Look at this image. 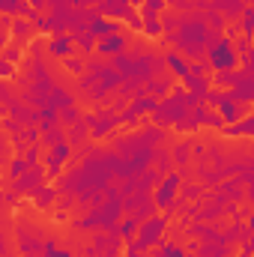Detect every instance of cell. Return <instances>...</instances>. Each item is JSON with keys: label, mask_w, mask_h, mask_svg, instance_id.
<instances>
[{"label": "cell", "mask_w": 254, "mask_h": 257, "mask_svg": "<svg viewBox=\"0 0 254 257\" xmlns=\"http://www.w3.org/2000/svg\"><path fill=\"white\" fill-rule=\"evenodd\" d=\"M24 171H27V162H24V159H12V162H9V177H12V180L21 177Z\"/></svg>", "instance_id": "4fadbf2b"}, {"label": "cell", "mask_w": 254, "mask_h": 257, "mask_svg": "<svg viewBox=\"0 0 254 257\" xmlns=\"http://www.w3.org/2000/svg\"><path fill=\"white\" fill-rule=\"evenodd\" d=\"M191 99H194V96H191L189 90L177 84V87H174L168 96H162V102L153 108V120H156L159 126H171V123H177V120L189 111Z\"/></svg>", "instance_id": "6da1fadb"}, {"label": "cell", "mask_w": 254, "mask_h": 257, "mask_svg": "<svg viewBox=\"0 0 254 257\" xmlns=\"http://www.w3.org/2000/svg\"><path fill=\"white\" fill-rule=\"evenodd\" d=\"M6 75H12V63L0 57V78H6Z\"/></svg>", "instance_id": "5bb4252c"}, {"label": "cell", "mask_w": 254, "mask_h": 257, "mask_svg": "<svg viewBox=\"0 0 254 257\" xmlns=\"http://www.w3.org/2000/svg\"><path fill=\"white\" fill-rule=\"evenodd\" d=\"M27 3H30V9H33V12H39V9H45V0H27Z\"/></svg>", "instance_id": "9a60e30c"}, {"label": "cell", "mask_w": 254, "mask_h": 257, "mask_svg": "<svg viewBox=\"0 0 254 257\" xmlns=\"http://www.w3.org/2000/svg\"><path fill=\"white\" fill-rule=\"evenodd\" d=\"M129 3H132V6H135V3H144V0H129Z\"/></svg>", "instance_id": "2e32d148"}, {"label": "cell", "mask_w": 254, "mask_h": 257, "mask_svg": "<svg viewBox=\"0 0 254 257\" xmlns=\"http://www.w3.org/2000/svg\"><path fill=\"white\" fill-rule=\"evenodd\" d=\"M215 108H218V117L224 120V126H227V123H236V120H242V117H251V102L233 99L230 93H227Z\"/></svg>", "instance_id": "3957f363"}, {"label": "cell", "mask_w": 254, "mask_h": 257, "mask_svg": "<svg viewBox=\"0 0 254 257\" xmlns=\"http://www.w3.org/2000/svg\"><path fill=\"white\" fill-rule=\"evenodd\" d=\"M45 180H48V174H45L42 165H27V171H24L21 177H15V183H12V194L33 192V189L45 186Z\"/></svg>", "instance_id": "277c9868"}, {"label": "cell", "mask_w": 254, "mask_h": 257, "mask_svg": "<svg viewBox=\"0 0 254 257\" xmlns=\"http://www.w3.org/2000/svg\"><path fill=\"white\" fill-rule=\"evenodd\" d=\"M102 18H108V21H120V24H126V18L135 12V6L129 3V0H99V9H96Z\"/></svg>", "instance_id": "5b68a950"}, {"label": "cell", "mask_w": 254, "mask_h": 257, "mask_svg": "<svg viewBox=\"0 0 254 257\" xmlns=\"http://www.w3.org/2000/svg\"><path fill=\"white\" fill-rule=\"evenodd\" d=\"M147 162L153 165V174H159V177H168V171H171V153H168L165 147H153Z\"/></svg>", "instance_id": "ba28073f"}, {"label": "cell", "mask_w": 254, "mask_h": 257, "mask_svg": "<svg viewBox=\"0 0 254 257\" xmlns=\"http://www.w3.org/2000/svg\"><path fill=\"white\" fill-rule=\"evenodd\" d=\"M191 141H180V144H174V150H168L171 153V165H177V168H183V165H189L191 162Z\"/></svg>", "instance_id": "30bf717a"}, {"label": "cell", "mask_w": 254, "mask_h": 257, "mask_svg": "<svg viewBox=\"0 0 254 257\" xmlns=\"http://www.w3.org/2000/svg\"><path fill=\"white\" fill-rule=\"evenodd\" d=\"M57 120H60V126H72V123H78L81 120V108L78 105H66L57 111Z\"/></svg>", "instance_id": "8fae6325"}, {"label": "cell", "mask_w": 254, "mask_h": 257, "mask_svg": "<svg viewBox=\"0 0 254 257\" xmlns=\"http://www.w3.org/2000/svg\"><path fill=\"white\" fill-rule=\"evenodd\" d=\"M209 6H212L224 21H230V24H233V21L242 15V9L248 6V0H209Z\"/></svg>", "instance_id": "52a82bcc"}, {"label": "cell", "mask_w": 254, "mask_h": 257, "mask_svg": "<svg viewBox=\"0 0 254 257\" xmlns=\"http://www.w3.org/2000/svg\"><path fill=\"white\" fill-rule=\"evenodd\" d=\"M9 42H15L18 48H24V45H30L33 42V33H36V24L30 21V18H15L12 24H9Z\"/></svg>", "instance_id": "8992f818"}, {"label": "cell", "mask_w": 254, "mask_h": 257, "mask_svg": "<svg viewBox=\"0 0 254 257\" xmlns=\"http://www.w3.org/2000/svg\"><path fill=\"white\" fill-rule=\"evenodd\" d=\"M9 153H12L9 138H6V132H3V126H0V165H6V162H9Z\"/></svg>", "instance_id": "7c38bea8"}, {"label": "cell", "mask_w": 254, "mask_h": 257, "mask_svg": "<svg viewBox=\"0 0 254 257\" xmlns=\"http://www.w3.org/2000/svg\"><path fill=\"white\" fill-rule=\"evenodd\" d=\"M90 245L99 257H123V236L117 230H96Z\"/></svg>", "instance_id": "7a4b0ae2"}, {"label": "cell", "mask_w": 254, "mask_h": 257, "mask_svg": "<svg viewBox=\"0 0 254 257\" xmlns=\"http://www.w3.org/2000/svg\"><path fill=\"white\" fill-rule=\"evenodd\" d=\"M66 141V126H42L39 128V147H57Z\"/></svg>", "instance_id": "9c48e42d"}]
</instances>
